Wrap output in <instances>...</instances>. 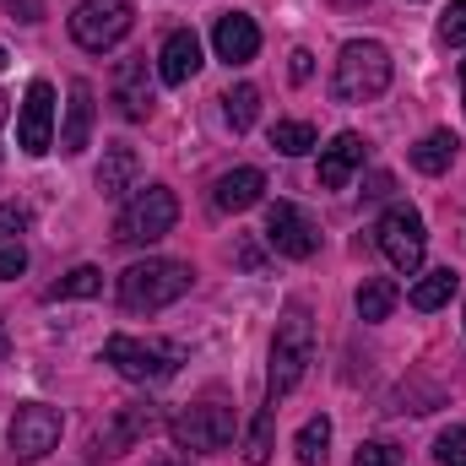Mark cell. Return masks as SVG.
Returning a JSON list of instances; mask_svg holds the SVG:
<instances>
[{"instance_id":"cell-1","label":"cell","mask_w":466,"mask_h":466,"mask_svg":"<svg viewBox=\"0 0 466 466\" xmlns=\"http://www.w3.org/2000/svg\"><path fill=\"white\" fill-rule=\"evenodd\" d=\"M196 282V271L185 260H163V255H147L136 266L119 271V309L125 315H152V309H168L174 299H185Z\"/></svg>"},{"instance_id":"cell-2","label":"cell","mask_w":466,"mask_h":466,"mask_svg":"<svg viewBox=\"0 0 466 466\" xmlns=\"http://www.w3.org/2000/svg\"><path fill=\"white\" fill-rule=\"evenodd\" d=\"M315 363V320H309V309L304 304H293L288 315H282V326H277V342H271V369H266V401L277 407L299 380H304V369Z\"/></svg>"},{"instance_id":"cell-3","label":"cell","mask_w":466,"mask_h":466,"mask_svg":"<svg viewBox=\"0 0 466 466\" xmlns=\"http://www.w3.org/2000/svg\"><path fill=\"white\" fill-rule=\"evenodd\" d=\"M390 87V49L374 44V38H352L337 55V71H331V93L342 104H369Z\"/></svg>"},{"instance_id":"cell-4","label":"cell","mask_w":466,"mask_h":466,"mask_svg":"<svg viewBox=\"0 0 466 466\" xmlns=\"http://www.w3.org/2000/svg\"><path fill=\"white\" fill-rule=\"evenodd\" d=\"M174 223H179V201H174V190H168V185H147V190H136V196L119 207L115 238L119 244H130V249H141V244H157L163 233H174Z\"/></svg>"},{"instance_id":"cell-5","label":"cell","mask_w":466,"mask_h":466,"mask_svg":"<svg viewBox=\"0 0 466 466\" xmlns=\"http://www.w3.org/2000/svg\"><path fill=\"white\" fill-rule=\"evenodd\" d=\"M104 363H115L125 380H136V385H163V380H174L179 374V363H185V348L179 342H147V337H109L104 342Z\"/></svg>"},{"instance_id":"cell-6","label":"cell","mask_w":466,"mask_h":466,"mask_svg":"<svg viewBox=\"0 0 466 466\" xmlns=\"http://www.w3.org/2000/svg\"><path fill=\"white\" fill-rule=\"evenodd\" d=\"M233 429H238V418H233L228 401H196V407H185V412L168 423L174 445H179V451H190V456L228 451V445H233Z\"/></svg>"},{"instance_id":"cell-7","label":"cell","mask_w":466,"mask_h":466,"mask_svg":"<svg viewBox=\"0 0 466 466\" xmlns=\"http://www.w3.org/2000/svg\"><path fill=\"white\" fill-rule=\"evenodd\" d=\"M130 22H136V5L130 0H82L71 11V38L82 49L104 55V49H115L119 38L130 33Z\"/></svg>"},{"instance_id":"cell-8","label":"cell","mask_w":466,"mask_h":466,"mask_svg":"<svg viewBox=\"0 0 466 466\" xmlns=\"http://www.w3.org/2000/svg\"><path fill=\"white\" fill-rule=\"evenodd\" d=\"M380 249H385V260L401 271V277H412L418 266H423V255H429V233H423V218L412 212V207H390L385 218H380Z\"/></svg>"},{"instance_id":"cell-9","label":"cell","mask_w":466,"mask_h":466,"mask_svg":"<svg viewBox=\"0 0 466 466\" xmlns=\"http://www.w3.org/2000/svg\"><path fill=\"white\" fill-rule=\"evenodd\" d=\"M152 429H157V412L147 401H125V407H115V418L87 440V461H115L125 451H136Z\"/></svg>"},{"instance_id":"cell-10","label":"cell","mask_w":466,"mask_h":466,"mask_svg":"<svg viewBox=\"0 0 466 466\" xmlns=\"http://www.w3.org/2000/svg\"><path fill=\"white\" fill-rule=\"evenodd\" d=\"M266 244H271L277 255H288V260H309V255L320 249V228L309 223L304 207L271 201V207H266Z\"/></svg>"},{"instance_id":"cell-11","label":"cell","mask_w":466,"mask_h":466,"mask_svg":"<svg viewBox=\"0 0 466 466\" xmlns=\"http://www.w3.org/2000/svg\"><path fill=\"white\" fill-rule=\"evenodd\" d=\"M60 429H66V418H60L55 407L27 401V407H16V418H11V451H16L22 461H38V456H49V451L60 445Z\"/></svg>"},{"instance_id":"cell-12","label":"cell","mask_w":466,"mask_h":466,"mask_svg":"<svg viewBox=\"0 0 466 466\" xmlns=\"http://www.w3.org/2000/svg\"><path fill=\"white\" fill-rule=\"evenodd\" d=\"M16 147L27 157H44L55 147V87L38 76L27 82V98H22V115H16Z\"/></svg>"},{"instance_id":"cell-13","label":"cell","mask_w":466,"mask_h":466,"mask_svg":"<svg viewBox=\"0 0 466 466\" xmlns=\"http://www.w3.org/2000/svg\"><path fill=\"white\" fill-rule=\"evenodd\" d=\"M212 49H218V60H228V66H249V60L260 55V27H255V16L223 11L218 27H212Z\"/></svg>"},{"instance_id":"cell-14","label":"cell","mask_w":466,"mask_h":466,"mask_svg":"<svg viewBox=\"0 0 466 466\" xmlns=\"http://www.w3.org/2000/svg\"><path fill=\"white\" fill-rule=\"evenodd\" d=\"M196 71H201V38H196L190 27L168 33V38H163V49H157V76H163L168 87H185Z\"/></svg>"},{"instance_id":"cell-15","label":"cell","mask_w":466,"mask_h":466,"mask_svg":"<svg viewBox=\"0 0 466 466\" xmlns=\"http://www.w3.org/2000/svg\"><path fill=\"white\" fill-rule=\"evenodd\" d=\"M358 168H363V136H358V130H342V136L320 152V190H342Z\"/></svg>"},{"instance_id":"cell-16","label":"cell","mask_w":466,"mask_h":466,"mask_svg":"<svg viewBox=\"0 0 466 466\" xmlns=\"http://www.w3.org/2000/svg\"><path fill=\"white\" fill-rule=\"evenodd\" d=\"M260 196H266V174H260V168H228V174L212 185V207H218V212H249Z\"/></svg>"},{"instance_id":"cell-17","label":"cell","mask_w":466,"mask_h":466,"mask_svg":"<svg viewBox=\"0 0 466 466\" xmlns=\"http://www.w3.org/2000/svg\"><path fill=\"white\" fill-rule=\"evenodd\" d=\"M115 104L125 119H147L152 109V76H147V60H125L115 71Z\"/></svg>"},{"instance_id":"cell-18","label":"cell","mask_w":466,"mask_h":466,"mask_svg":"<svg viewBox=\"0 0 466 466\" xmlns=\"http://www.w3.org/2000/svg\"><path fill=\"white\" fill-rule=\"evenodd\" d=\"M136 174H141V157H136V147H104V163H98V190L104 196H125V190H136Z\"/></svg>"},{"instance_id":"cell-19","label":"cell","mask_w":466,"mask_h":466,"mask_svg":"<svg viewBox=\"0 0 466 466\" xmlns=\"http://www.w3.org/2000/svg\"><path fill=\"white\" fill-rule=\"evenodd\" d=\"M93 136V82H71V109H66V130H60V152H82Z\"/></svg>"},{"instance_id":"cell-20","label":"cell","mask_w":466,"mask_h":466,"mask_svg":"<svg viewBox=\"0 0 466 466\" xmlns=\"http://www.w3.org/2000/svg\"><path fill=\"white\" fill-rule=\"evenodd\" d=\"M456 147H461V141H456L451 130H429V136L412 147V168H418V174H445V168L456 163Z\"/></svg>"},{"instance_id":"cell-21","label":"cell","mask_w":466,"mask_h":466,"mask_svg":"<svg viewBox=\"0 0 466 466\" xmlns=\"http://www.w3.org/2000/svg\"><path fill=\"white\" fill-rule=\"evenodd\" d=\"M456 288H461V277H456L451 266H440V271H429L423 282H412L407 304H412V309H440V304H451V299H456Z\"/></svg>"},{"instance_id":"cell-22","label":"cell","mask_w":466,"mask_h":466,"mask_svg":"<svg viewBox=\"0 0 466 466\" xmlns=\"http://www.w3.org/2000/svg\"><path fill=\"white\" fill-rule=\"evenodd\" d=\"M396 299H401V288H396L390 277H369V282L358 288V320H385V315L396 309Z\"/></svg>"},{"instance_id":"cell-23","label":"cell","mask_w":466,"mask_h":466,"mask_svg":"<svg viewBox=\"0 0 466 466\" xmlns=\"http://www.w3.org/2000/svg\"><path fill=\"white\" fill-rule=\"evenodd\" d=\"M271 434H277V407L266 401V407L255 412V423H249V440H244V461H249V466L271 461V451H277V445H271Z\"/></svg>"},{"instance_id":"cell-24","label":"cell","mask_w":466,"mask_h":466,"mask_svg":"<svg viewBox=\"0 0 466 466\" xmlns=\"http://www.w3.org/2000/svg\"><path fill=\"white\" fill-rule=\"evenodd\" d=\"M299 461L304 466H326V451H331V418H309L304 429H299Z\"/></svg>"},{"instance_id":"cell-25","label":"cell","mask_w":466,"mask_h":466,"mask_svg":"<svg viewBox=\"0 0 466 466\" xmlns=\"http://www.w3.org/2000/svg\"><path fill=\"white\" fill-rule=\"evenodd\" d=\"M271 147H277L282 157H304V152L315 147V125H304V119H277V125H271Z\"/></svg>"},{"instance_id":"cell-26","label":"cell","mask_w":466,"mask_h":466,"mask_svg":"<svg viewBox=\"0 0 466 466\" xmlns=\"http://www.w3.org/2000/svg\"><path fill=\"white\" fill-rule=\"evenodd\" d=\"M93 293H104V271H98V266H76V271H66L44 299H93Z\"/></svg>"},{"instance_id":"cell-27","label":"cell","mask_w":466,"mask_h":466,"mask_svg":"<svg viewBox=\"0 0 466 466\" xmlns=\"http://www.w3.org/2000/svg\"><path fill=\"white\" fill-rule=\"evenodd\" d=\"M223 115H228L233 130H249V125H255V115H260V93H255L249 82L228 87V93H223Z\"/></svg>"},{"instance_id":"cell-28","label":"cell","mask_w":466,"mask_h":466,"mask_svg":"<svg viewBox=\"0 0 466 466\" xmlns=\"http://www.w3.org/2000/svg\"><path fill=\"white\" fill-rule=\"evenodd\" d=\"M434 461L440 466H466V429H445L434 440Z\"/></svg>"},{"instance_id":"cell-29","label":"cell","mask_w":466,"mask_h":466,"mask_svg":"<svg viewBox=\"0 0 466 466\" xmlns=\"http://www.w3.org/2000/svg\"><path fill=\"white\" fill-rule=\"evenodd\" d=\"M352 466H401V451H396V445H385V440H369V445H358Z\"/></svg>"},{"instance_id":"cell-30","label":"cell","mask_w":466,"mask_h":466,"mask_svg":"<svg viewBox=\"0 0 466 466\" xmlns=\"http://www.w3.org/2000/svg\"><path fill=\"white\" fill-rule=\"evenodd\" d=\"M22 271H27V249H22V238L0 244V282H11V277H22Z\"/></svg>"},{"instance_id":"cell-31","label":"cell","mask_w":466,"mask_h":466,"mask_svg":"<svg viewBox=\"0 0 466 466\" xmlns=\"http://www.w3.org/2000/svg\"><path fill=\"white\" fill-rule=\"evenodd\" d=\"M440 38L445 44H466V0H451V11L440 22Z\"/></svg>"},{"instance_id":"cell-32","label":"cell","mask_w":466,"mask_h":466,"mask_svg":"<svg viewBox=\"0 0 466 466\" xmlns=\"http://www.w3.org/2000/svg\"><path fill=\"white\" fill-rule=\"evenodd\" d=\"M27 228V207H16V201H5L0 207V244H11V238H22Z\"/></svg>"},{"instance_id":"cell-33","label":"cell","mask_w":466,"mask_h":466,"mask_svg":"<svg viewBox=\"0 0 466 466\" xmlns=\"http://www.w3.org/2000/svg\"><path fill=\"white\" fill-rule=\"evenodd\" d=\"M309 71H315V55H309V49H293V66H288V76H293V82H309Z\"/></svg>"},{"instance_id":"cell-34","label":"cell","mask_w":466,"mask_h":466,"mask_svg":"<svg viewBox=\"0 0 466 466\" xmlns=\"http://www.w3.org/2000/svg\"><path fill=\"white\" fill-rule=\"evenodd\" d=\"M152 466H190V461H179V456H163V461H152Z\"/></svg>"},{"instance_id":"cell-35","label":"cell","mask_w":466,"mask_h":466,"mask_svg":"<svg viewBox=\"0 0 466 466\" xmlns=\"http://www.w3.org/2000/svg\"><path fill=\"white\" fill-rule=\"evenodd\" d=\"M461 104H466V60H461Z\"/></svg>"},{"instance_id":"cell-36","label":"cell","mask_w":466,"mask_h":466,"mask_svg":"<svg viewBox=\"0 0 466 466\" xmlns=\"http://www.w3.org/2000/svg\"><path fill=\"white\" fill-rule=\"evenodd\" d=\"M0 71H5V49H0Z\"/></svg>"},{"instance_id":"cell-37","label":"cell","mask_w":466,"mask_h":466,"mask_svg":"<svg viewBox=\"0 0 466 466\" xmlns=\"http://www.w3.org/2000/svg\"><path fill=\"white\" fill-rule=\"evenodd\" d=\"M0 119H5V98H0Z\"/></svg>"},{"instance_id":"cell-38","label":"cell","mask_w":466,"mask_h":466,"mask_svg":"<svg viewBox=\"0 0 466 466\" xmlns=\"http://www.w3.org/2000/svg\"><path fill=\"white\" fill-rule=\"evenodd\" d=\"M0 352H5V337H0Z\"/></svg>"}]
</instances>
